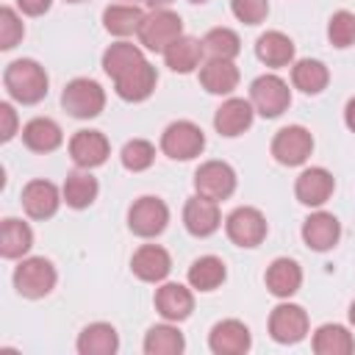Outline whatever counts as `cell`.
<instances>
[{
	"label": "cell",
	"mask_w": 355,
	"mask_h": 355,
	"mask_svg": "<svg viewBox=\"0 0 355 355\" xmlns=\"http://www.w3.org/2000/svg\"><path fill=\"white\" fill-rule=\"evenodd\" d=\"M178 36H183V19L169 8L150 11L139 25V42L153 53H164Z\"/></svg>",
	"instance_id": "3957f363"
},
{
	"label": "cell",
	"mask_w": 355,
	"mask_h": 355,
	"mask_svg": "<svg viewBox=\"0 0 355 355\" xmlns=\"http://www.w3.org/2000/svg\"><path fill=\"white\" fill-rule=\"evenodd\" d=\"M330 80V72L322 61L316 58H300L294 67H291V83L305 92V94H319Z\"/></svg>",
	"instance_id": "1f68e13d"
},
{
	"label": "cell",
	"mask_w": 355,
	"mask_h": 355,
	"mask_svg": "<svg viewBox=\"0 0 355 355\" xmlns=\"http://www.w3.org/2000/svg\"><path fill=\"white\" fill-rule=\"evenodd\" d=\"M338 236H341V225L327 211H316V214H311L302 222V241L311 250H316V252H324V250L336 247L338 244Z\"/></svg>",
	"instance_id": "ffe728a7"
},
{
	"label": "cell",
	"mask_w": 355,
	"mask_h": 355,
	"mask_svg": "<svg viewBox=\"0 0 355 355\" xmlns=\"http://www.w3.org/2000/svg\"><path fill=\"white\" fill-rule=\"evenodd\" d=\"M308 333V313L294 302H280L269 313V336L277 344H297Z\"/></svg>",
	"instance_id": "8fae6325"
},
{
	"label": "cell",
	"mask_w": 355,
	"mask_h": 355,
	"mask_svg": "<svg viewBox=\"0 0 355 355\" xmlns=\"http://www.w3.org/2000/svg\"><path fill=\"white\" fill-rule=\"evenodd\" d=\"M14 288L28 300L47 297L55 288V266L47 258H25L14 269Z\"/></svg>",
	"instance_id": "5b68a950"
},
{
	"label": "cell",
	"mask_w": 355,
	"mask_h": 355,
	"mask_svg": "<svg viewBox=\"0 0 355 355\" xmlns=\"http://www.w3.org/2000/svg\"><path fill=\"white\" fill-rule=\"evenodd\" d=\"M67 3H80V0H67Z\"/></svg>",
	"instance_id": "7dc6e473"
},
{
	"label": "cell",
	"mask_w": 355,
	"mask_h": 355,
	"mask_svg": "<svg viewBox=\"0 0 355 355\" xmlns=\"http://www.w3.org/2000/svg\"><path fill=\"white\" fill-rule=\"evenodd\" d=\"M200 83L211 94H230L239 86V67L225 58H211L200 69Z\"/></svg>",
	"instance_id": "d4e9b609"
},
{
	"label": "cell",
	"mask_w": 355,
	"mask_h": 355,
	"mask_svg": "<svg viewBox=\"0 0 355 355\" xmlns=\"http://www.w3.org/2000/svg\"><path fill=\"white\" fill-rule=\"evenodd\" d=\"M108 153H111V144L100 130H78L69 139V155L80 169H94L105 164Z\"/></svg>",
	"instance_id": "5bb4252c"
},
{
	"label": "cell",
	"mask_w": 355,
	"mask_h": 355,
	"mask_svg": "<svg viewBox=\"0 0 355 355\" xmlns=\"http://www.w3.org/2000/svg\"><path fill=\"white\" fill-rule=\"evenodd\" d=\"M252 114H255V108H252L250 100H244V97H230V100H225V103L216 108V114H214V128H216V133H222V136H227V139L241 136V133L252 125Z\"/></svg>",
	"instance_id": "2e32d148"
},
{
	"label": "cell",
	"mask_w": 355,
	"mask_h": 355,
	"mask_svg": "<svg viewBox=\"0 0 355 355\" xmlns=\"http://www.w3.org/2000/svg\"><path fill=\"white\" fill-rule=\"evenodd\" d=\"M344 122H347V128L355 133V97L347 103V108H344Z\"/></svg>",
	"instance_id": "7bdbcfd3"
},
{
	"label": "cell",
	"mask_w": 355,
	"mask_h": 355,
	"mask_svg": "<svg viewBox=\"0 0 355 355\" xmlns=\"http://www.w3.org/2000/svg\"><path fill=\"white\" fill-rule=\"evenodd\" d=\"M202 55H205V47H202V42L194 39V36H178V39L164 50L166 67H169L172 72H180V75L194 72V69L200 67Z\"/></svg>",
	"instance_id": "7402d4cb"
},
{
	"label": "cell",
	"mask_w": 355,
	"mask_h": 355,
	"mask_svg": "<svg viewBox=\"0 0 355 355\" xmlns=\"http://www.w3.org/2000/svg\"><path fill=\"white\" fill-rule=\"evenodd\" d=\"M169 3H172V0H150V6H153V8H166Z\"/></svg>",
	"instance_id": "ee69618b"
},
{
	"label": "cell",
	"mask_w": 355,
	"mask_h": 355,
	"mask_svg": "<svg viewBox=\"0 0 355 355\" xmlns=\"http://www.w3.org/2000/svg\"><path fill=\"white\" fill-rule=\"evenodd\" d=\"M31 247H33L31 227L22 219H14V216L3 219V225H0V255L8 258V261L11 258H22Z\"/></svg>",
	"instance_id": "83f0119b"
},
{
	"label": "cell",
	"mask_w": 355,
	"mask_h": 355,
	"mask_svg": "<svg viewBox=\"0 0 355 355\" xmlns=\"http://www.w3.org/2000/svg\"><path fill=\"white\" fill-rule=\"evenodd\" d=\"M349 322H352V324H355V302H352V305H349Z\"/></svg>",
	"instance_id": "f6af8a7d"
},
{
	"label": "cell",
	"mask_w": 355,
	"mask_h": 355,
	"mask_svg": "<svg viewBox=\"0 0 355 355\" xmlns=\"http://www.w3.org/2000/svg\"><path fill=\"white\" fill-rule=\"evenodd\" d=\"M3 83H6V92L22 105H33L47 94V72L33 58L11 61L3 72Z\"/></svg>",
	"instance_id": "6da1fadb"
},
{
	"label": "cell",
	"mask_w": 355,
	"mask_h": 355,
	"mask_svg": "<svg viewBox=\"0 0 355 355\" xmlns=\"http://www.w3.org/2000/svg\"><path fill=\"white\" fill-rule=\"evenodd\" d=\"M302 286V269L297 261L291 258H275L266 269V288L275 294V297H291L297 294Z\"/></svg>",
	"instance_id": "603a6c76"
},
{
	"label": "cell",
	"mask_w": 355,
	"mask_h": 355,
	"mask_svg": "<svg viewBox=\"0 0 355 355\" xmlns=\"http://www.w3.org/2000/svg\"><path fill=\"white\" fill-rule=\"evenodd\" d=\"M61 105L75 119H92L105 108V92L92 78H75L61 92Z\"/></svg>",
	"instance_id": "7a4b0ae2"
},
{
	"label": "cell",
	"mask_w": 355,
	"mask_h": 355,
	"mask_svg": "<svg viewBox=\"0 0 355 355\" xmlns=\"http://www.w3.org/2000/svg\"><path fill=\"white\" fill-rule=\"evenodd\" d=\"M250 103L261 116L275 119L291 105L288 83L283 78H277V75H261L250 86Z\"/></svg>",
	"instance_id": "277c9868"
},
{
	"label": "cell",
	"mask_w": 355,
	"mask_h": 355,
	"mask_svg": "<svg viewBox=\"0 0 355 355\" xmlns=\"http://www.w3.org/2000/svg\"><path fill=\"white\" fill-rule=\"evenodd\" d=\"M155 308L166 322H183L194 311V294L180 283H164L155 291Z\"/></svg>",
	"instance_id": "44dd1931"
},
{
	"label": "cell",
	"mask_w": 355,
	"mask_h": 355,
	"mask_svg": "<svg viewBox=\"0 0 355 355\" xmlns=\"http://www.w3.org/2000/svg\"><path fill=\"white\" fill-rule=\"evenodd\" d=\"M22 36H25V25H22V19L17 17L14 8L3 6V8H0V50H11V47H17V42H19Z\"/></svg>",
	"instance_id": "f35d334b"
},
{
	"label": "cell",
	"mask_w": 355,
	"mask_h": 355,
	"mask_svg": "<svg viewBox=\"0 0 355 355\" xmlns=\"http://www.w3.org/2000/svg\"><path fill=\"white\" fill-rule=\"evenodd\" d=\"M153 161H155V147L144 139H133L122 147V166L130 172H144L153 166Z\"/></svg>",
	"instance_id": "8d00e7d4"
},
{
	"label": "cell",
	"mask_w": 355,
	"mask_h": 355,
	"mask_svg": "<svg viewBox=\"0 0 355 355\" xmlns=\"http://www.w3.org/2000/svg\"><path fill=\"white\" fill-rule=\"evenodd\" d=\"M183 225H186V230H189L191 236H197V239H205V236L216 233L219 225H222L216 200H208V197H202V194L186 200V205H183Z\"/></svg>",
	"instance_id": "4fadbf2b"
},
{
	"label": "cell",
	"mask_w": 355,
	"mask_h": 355,
	"mask_svg": "<svg viewBox=\"0 0 355 355\" xmlns=\"http://www.w3.org/2000/svg\"><path fill=\"white\" fill-rule=\"evenodd\" d=\"M225 230H227V239L239 247H258L263 239H266V219L258 208H250V205H241L236 208L227 219H225Z\"/></svg>",
	"instance_id": "30bf717a"
},
{
	"label": "cell",
	"mask_w": 355,
	"mask_h": 355,
	"mask_svg": "<svg viewBox=\"0 0 355 355\" xmlns=\"http://www.w3.org/2000/svg\"><path fill=\"white\" fill-rule=\"evenodd\" d=\"M230 8L239 22L244 25H261L269 14V0H230Z\"/></svg>",
	"instance_id": "ab89813d"
},
{
	"label": "cell",
	"mask_w": 355,
	"mask_h": 355,
	"mask_svg": "<svg viewBox=\"0 0 355 355\" xmlns=\"http://www.w3.org/2000/svg\"><path fill=\"white\" fill-rule=\"evenodd\" d=\"M116 349H119V336H116L114 324H108V322L86 324L78 336L80 355H114Z\"/></svg>",
	"instance_id": "cb8c5ba5"
},
{
	"label": "cell",
	"mask_w": 355,
	"mask_h": 355,
	"mask_svg": "<svg viewBox=\"0 0 355 355\" xmlns=\"http://www.w3.org/2000/svg\"><path fill=\"white\" fill-rule=\"evenodd\" d=\"M189 3H208V0H189Z\"/></svg>",
	"instance_id": "bcb514c9"
},
{
	"label": "cell",
	"mask_w": 355,
	"mask_h": 355,
	"mask_svg": "<svg viewBox=\"0 0 355 355\" xmlns=\"http://www.w3.org/2000/svg\"><path fill=\"white\" fill-rule=\"evenodd\" d=\"M255 55L266 67H286L294 61V42L280 31H266L255 42Z\"/></svg>",
	"instance_id": "4316f807"
},
{
	"label": "cell",
	"mask_w": 355,
	"mask_h": 355,
	"mask_svg": "<svg viewBox=\"0 0 355 355\" xmlns=\"http://www.w3.org/2000/svg\"><path fill=\"white\" fill-rule=\"evenodd\" d=\"M144 61V55H141V50L136 47V44H130V42H114L105 53H103V69H105V75L108 78H122L128 69H133L136 64H141Z\"/></svg>",
	"instance_id": "d6a6232c"
},
{
	"label": "cell",
	"mask_w": 355,
	"mask_h": 355,
	"mask_svg": "<svg viewBox=\"0 0 355 355\" xmlns=\"http://www.w3.org/2000/svg\"><path fill=\"white\" fill-rule=\"evenodd\" d=\"M0 119H3V128H0V139L3 141H11L14 133H17V114L8 103H0Z\"/></svg>",
	"instance_id": "60d3db41"
},
{
	"label": "cell",
	"mask_w": 355,
	"mask_h": 355,
	"mask_svg": "<svg viewBox=\"0 0 355 355\" xmlns=\"http://www.w3.org/2000/svg\"><path fill=\"white\" fill-rule=\"evenodd\" d=\"M155 83H158L155 67H153L150 61H141V64H136L133 69H128L122 78H116V80H114V89H116V94H119L122 100H128V103H141V100H147V97L153 94Z\"/></svg>",
	"instance_id": "9a60e30c"
},
{
	"label": "cell",
	"mask_w": 355,
	"mask_h": 355,
	"mask_svg": "<svg viewBox=\"0 0 355 355\" xmlns=\"http://www.w3.org/2000/svg\"><path fill=\"white\" fill-rule=\"evenodd\" d=\"M355 349V338L344 324H322L313 333L316 355H349Z\"/></svg>",
	"instance_id": "f1b7e54d"
},
{
	"label": "cell",
	"mask_w": 355,
	"mask_h": 355,
	"mask_svg": "<svg viewBox=\"0 0 355 355\" xmlns=\"http://www.w3.org/2000/svg\"><path fill=\"white\" fill-rule=\"evenodd\" d=\"M194 189L208 200H227L236 191V172L225 161H205L194 172Z\"/></svg>",
	"instance_id": "9c48e42d"
},
{
	"label": "cell",
	"mask_w": 355,
	"mask_h": 355,
	"mask_svg": "<svg viewBox=\"0 0 355 355\" xmlns=\"http://www.w3.org/2000/svg\"><path fill=\"white\" fill-rule=\"evenodd\" d=\"M311 150H313V136L302 125L280 128L275 133V139H272V155L283 166H300V164H305L308 155H311Z\"/></svg>",
	"instance_id": "52a82bcc"
},
{
	"label": "cell",
	"mask_w": 355,
	"mask_h": 355,
	"mask_svg": "<svg viewBox=\"0 0 355 355\" xmlns=\"http://www.w3.org/2000/svg\"><path fill=\"white\" fill-rule=\"evenodd\" d=\"M225 275H227L225 261L216 255H202L189 266V283L197 291H214L216 286L225 283Z\"/></svg>",
	"instance_id": "f546056e"
},
{
	"label": "cell",
	"mask_w": 355,
	"mask_h": 355,
	"mask_svg": "<svg viewBox=\"0 0 355 355\" xmlns=\"http://www.w3.org/2000/svg\"><path fill=\"white\" fill-rule=\"evenodd\" d=\"M22 141H25V147L33 150V153H53L55 147H61L64 133H61V128H58L53 119H47V116H33V119L22 128Z\"/></svg>",
	"instance_id": "484cf974"
},
{
	"label": "cell",
	"mask_w": 355,
	"mask_h": 355,
	"mask_svg": "<svg viewBox=\"0 0 355 355\" xmlns=\"http://www.w3.org/2000/svg\"><path fill=\"white\" fill-rule=\"evenodd\" d=\"M144 17L147 14L139 6H122V3H116V6H108L103 11V25L114 36H130V33H139V25L144 22Z\"/></svg>",
	"instance_id": "4dcf8cb0"
},
{
	"label": "cell",
	"mask_w": 355,
	"mask_h": 355,
	"mask_svg": "<svg viewBox=\"0 0 355 355\" xmlns=\"http://www.w3.org/2000/svg\"><path fill=\"white\" fill-rule=\"evenodd\" d=\"M50 3H53V0H17V6L22 8V14H28V17L44 14V11L50 8Z\"/></svg>",
	"instance_id": "b9f144b4"
},
{
	"label": "cell",
	"mask_w": 355,
	"mask_h": 355,
	"mask_svg": "<svg viewBox=\"0 0 355 355\" xmlns=\"http://www.w3.org/2000/svg\"><path fill=\"white\" fill-rule=\"evenodd\" d=\"M61 205V194L50 180H31L22 189V208L31 219H50Z\"/></svg>",
	"instance_id": "d6986e66"
},
{
	"label": "cell",
	"mask_w": 355,
	"mask_h": 355,
	"mask_svg": "<svg viewBox=\"0 0 355 355\" xmlns=\"http://www.w3.org/2000/svg\"><path fill=\"white\" fill-rule=\"evenodd\" d=\"M186 347L183 333L172 324H153L144 336V352L147 355H180Z\"/></svg>",
	"instance_id": "e575fe53"
},
{
	"label": "cell",
	"mask_w": 355,
	"mask_h": 355,
	"mask_svg": "<svg viewBox=\"0 0 355 355\" xmlns=\"http://www.w3.org/2000/svg\"><path fill=\"white\" fill-rule=\"evenodd\" d=\"M166 222H169V208L158 197H139L128 211V227L141 239H153L164 233Z\"/></svg>",
	"instance_id": "ba28073f"
},
{
	"label": "cell",
	"mask_w": 355,
	"mask_h": 355,
	"mask_svg": "<svg viewBox=\"0 0 355 355\" xmlns=\"http://www.w3.org/2000/svg\"><path fill=\"white\" fill-rule=\"evenodd\" d=\"M97 191H100L97 178H92L89 172H72V175H67L64 189H61L64 202H67L69 208H89V205L94 202Z\"/></svg>",
	"instance_id": "836d02e7"
},
{
	"label": "cell",
	"mask_w": 355,
	"mask_h": 355,
	"mask_svg": "<svg viewBox=\"0 0 355 355\" xmlns=\"http://www.w3.org/2000/svg\"><path fill=\"white\" fill-rule=\"evenodd\" d=\"M130 269H133V275H136L139 280H144V283H161V280L172 272V258H169V252H166L164 247H158V244H144V247H139V250L133 252Z\"/></svg>",
	"instance_id": "e0dca14e"
},
{
	"label": "cell",
	"mask_w": 355,
	"mask_h": 355,
	"mask_svg": "<svg viewBox=\"0 0 355 355\" xmlns=\"http://www.w3.org/2000/svg\"><path fill=\"white\" fill-rule=\"evenodd\" d=\"M327 39L336 47L355 44V14L352 11H336L327 22Z\"/></svg>",
	"instance_id": "74e56055"
},
{
	"label": "cell",
	"mask_w": 355,
	"mask_h": 355,
	"mask_svg": "<svg viewBox=\"0 0 355 355\" xmlns=\"http://www.w3.org/2000/svg\"><path fill=\"white\" fill-rule=\"evenodd\" d=\"M202 47L211 58H225V61H233L239 53H241V39L236 31L230 28H211L202 39Z\"/></svg>",
	"instance_id": "d590c367"
},
{
	"label": "cell",
	"mask_w": 355,
	"mask_h": 355,
	"mask_svg": "<svg viewBox=\"0 0 355 355\" xmlns=\"http://www.w3.org/2000/svg\"><path fill=\"white\" fill-rule=\"evenodd\" d=\"M333 189H336V180H333V175L324 169V166H311V169H305L300 178H297V183H294V194H297V200L302 202V205H324L327 200H330V194H333Z\"/></svg>",
	"instance_id": "ac0fdd59"
},
{
	"label": "cell",
	"mask_w": 355,
	"mask_h": 355,
	"mask_svg": "<svg viewBox=\"0 0 355 355\" xmlns=\"http://www.w3.org/2000/svg\"><path fill=\"white\" fill-rule=\"evenodd\" d=\"M250 344H252L250 330L239 319H222L208 333V347L214 355H244Z\"/></svg>",
	"instance_id": "7c38bea8"
},
{
	"label": "cell",
	"mask_w": 355,
	"mask_h": 355,
	"mask_svg": "<svg viewBox=\"0 0 355 355\" xmlns=\"http://www.w3.org/2000/svg\"><path fill=\"white\" fill-rule=\"evenodd\" d=\"M202 147H205V133L200 130V125H194L189 119L172 122L161 136V150L172 161H189V158L200 155Z\"/></svg>",
	"instance_id": "8992f818"
}]
</instances>
